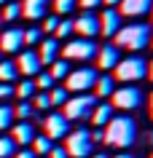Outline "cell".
<instances>
[{
  "instance_id": "obj_1",
  "label": "cell",
  "mask_w": 153,
  "mask_h": 158,
  "mask_svg": "<svg viewBox=\"0 0 153 158\" xmlns=\"http://www.w3.org/2000/svg\"><path fill=\"white\" fill-rule=\"evenodd\" d=\"M137 139V123L134 118L129 115H113L110 123L102 129V142L105 145H113V148H132Z\"/></svg>"
},
{
  "instance_id": "obj_2",
  "label": "cell",
  "mask_w": 153,
  "mask_h": 158,
  "mask_svg": "<svg viewBox=\"0 0 153 158\" xmlns=\"http://www.w3.org/2000/svg\"><path fill=\"white\" fill-rule=\"evenodd\" d=\"M151 24H142V22H132V24L121 27L118 32L113 35L116 38V48H126V51H142L145 46H151Z\"/></svg>"
},
{
  "instance_id": "obj_3",
  "label": "cell",
  "mask_w": 153,
  "mask_h": 158,
  "mask_svg": "<svg viewBox=\"0 0 153 158\" xmlns=\"http://www.w3.org/2000/svg\"><path fill=\"white\" fill-rule=\"evenodd\" d=\"M145 73H148V62H145L142 56L132 54V56L121 59L118 64L113 67V81H121V83H126V86H134L137 81L145 78Z\"/></svg>"
},
{
  "instance_id": "obj_4",
  "label": "cell",
  "mask_w": 153,
  "mask_h": 158,
  "mask_svg": "<svg viewBox=\"0 0 153 158\" xmlns=\"http://www.w3.org/2000/svg\"><path fill=\"white\" fill-rule=\"evenodd\" d=\"M97 40H89V38H73L62 46V59H67V62H91L97 56Z\"/></svg>"
},
{
  "instance_id": "obj_5",
  "label": "cell",
  "mask_w": 153,
  "mask_h": 158,
  "mask_svg": "<svg viewBox=\"0 0 153 158\" xmlns=\"http://www.w3.org/2000/svg\"><path fill=\"white\" fill-rule=\"evenodd\" d=\"M91 131L89 129H75V131H70L65 137V153L67 158H89L91 156Z\"/></svg>"
},
{
  "instance_id": "obj_6",
  "label": "cell",
  "mask_w": 153,
  "mask_h": 158,
  "mask_svg": "<svg viewBox=\"0 0 153 158\" xmlns=\"http://www.w3.org/2000/svg\"><path fill=\"white\" fill-rule=\"evenodd\" d=\"M94 105H97V97L91 94H78V97H70L65 105H62V115L67 121H86L91 115Z\"/></svg>"
},
{
  "instance_id": "obj_7",
  "label": "cell",
  "mask_w": 153,
  "mask_h": 158,
  "mask_svg": "<svg viewBox=\"0 0 153 158\" xmlns=\"http://www.w3.org/2000/svg\"><path fill=\"white\" fill-rule=\"evenodd\" d=\"M94 83H97V70L94 67H78V70H70V75L65 78V89L67 94H86L91 91Z\"/></svg>"
},
{
  "instance_id": "obj_8",
  "label": "cell",
  "mask_w": 153,
  "mask_h": 158,
  "mask_svg": "<svg viewBox=\"0 0 153 158\" xmlns=\"http://www.w3.org/2000/svg\"><path fill=\"white\" fill-rule=\"evenodd\" d=\"M110 105L118 110H137L140 105L145 102V94L137 89V86H121V89H116V91L110 94Z\"/></svg>"
},
{
  "instance_id": "obj_9",
  "label": "cell",
  "mask_w": 153,
  "mask_h": 158,
  "mask_svg": "<svg viewBox=\"0 0 153 158\" xmlns=\"http://www.w3.org/2000/svg\"><path fill=\"white\" fill-rule=\"evenodd\" d=\"M73 32H75L78 38L94 40V38L100 35V16H97L94 11H83L78 19H73Z\"/></svg>"
},
{
  "instance_id": "obj_10",
  "label": "cell",
  "mask_w": 153,
  "mask_h": 158,
  "mask_svg": "<svg viewBox=\"0 0 153 158\" xmlns=\"http://www.w3.org/2000/svg\"><path fill=\"white\" fill-rule=\"evenodd\" d=\"M40 123H43L46 137H49L51 142H54V139H65V137L70 134V121L62 115V113H49Z\"/></svg>"
},
{
  "instance_id": "obj_11",
  "label": "cell",
  "mask_w": 153,
  "mask_h": 158,
  "mask_svg": "<svg viewBox=\"0 0 153 158\" xmlns=\"http://www.w3.org/2000/svg\"><path fill=\"white\" fill-rule=\"evenodd\" d=\"M16 73L19 75H24V78H35V75L40 73V59H38V51H19V56H16Z\"/></svg>"
},
{
  "instance_id": "obj_12",
  "label": "cell",
  "mask_w": 153,
  "mask_h": 158,
  "mask_svg": "<svg viewBox=\"0 0 153 158\" xmlns=\"http://www.w3.org/2000/svg\"><path fill=\"white\" fill-rule=\"evenodd\" d=\"M121 27H124V16L118 14V8H108V11H102V14H100V35L113 38Z\"/></svg>"
},
{
  "instance_id": "obj_13",
  "label": "cell",
  "mask_w": 153,
  "mask_h": 158,
  "mask_svg": "<svg viewBox=\"0 0 153 158\" xmlns=\"http://www.w3.org/2000/svg\"><path fill=\"white\" fill-rule=\"evenodd\" d=\"M153 8V0H121L118 3V14L126 19H140L148 16Z\"/></svg>"
},
{
  "instance_id": "obj_14",
  "label": "cell",
  "mask_w": 153,
  "mask_h": 158,
  "mask_svg": "<svg viewBox=\"0 0 153 158\" xmlns=\"http://www.w3.org/2000/svg\"><path fill=\"white\" fill-rule=\"evenodd\" d=\"M22 46H24V40H22L19 27H11L6 32H0V54H19Z\"/></svg>"
},
{
  "instance_id": "obj_15",
  "label": "cell",
  "mask_w": 153,
  "mask_h": 158,
  "mask_svg": "<svg viewBox=\"0 0 153 158\" xmlns=\"http://www.w3.org/2000/svg\"><path fill=\"white\" fill-rule=\"evenodd\" d=\"M97 64H100V70H113V67L121 62V48H116L113 43H105V46H100L97 48Z\"/></svg>"
},
{
  "instance_id": "obj_16",
  "label": "cell",
  "mask_w": 153,
  "mask_h": 158,
  "mask_svg": "<svg viewBox=\"0 0 153 158\" xmlns=\"http://www.w3.org/2000/svg\"><path fill=\"white\" fill-rule=\"evenodd\" d=\"M22 16L30 19V22H38V19L49 16V6L51 0H22Z\"/></svg>"
},
{
  "instance_id": "obj_17",
  "label": "cell",
  "mask_w": 153,
  "mask_h": 158,
  "mask_svg": "<svg viewBox=\"0 0 153 158\" xmlns=\"http://www.w3.org/2000/svg\"><path fill=\"white\" fill-rule=\"evenodd\" d=\"M59 40L57 38H43L40 40V48H38V59H40V64H51V62H57L59 59Z\"/></svg>"
},
{
  "instance_id": "obj_18",
  "label": "cell",
  "mask_w": 153,
  "mask_h": 158,
  "mask_svg": "<svg viewBox=\"0 0 153 158\" xmlns=\"http://www.w3.org/2000/svg\"><path fill=\"white\" fill-rule=\"evenodd\" d=\"M14 131H11V139L16 142V145H32V139L38 137L35 134V126L30 123V121H22V123H16V126H11Z\"/></svg>"
},
{
  "instance_id": "obj_19",
  "label": "cell",
  "mask_w": 153,
  "mask_h": 158,
  "mask_svg": "<svg viewBox=\"0 0 153 158\" xmlns=\"http://www.w3.org/2000/svg\"><path fill=\"white\" fill-rule=\"evenodd\" d=\"M89 118H91L94 126H108V123H110V118H113V105H105V102L100 105V102H97Z\"/></svg>"
},
{
  "instance_id": "obj_20",
  "label": "cell",
  "mask_w": 153,
  "mask_h": 158,
  "mask_svg": "<svg viewBox=\"0 0 153 158\" xmlns=\"http://www.w3.org/2000/svg\"><path fill=\"white\" fill-rule=\"evenodd\" d=\"M116 91V81L113 75H97V83H94V97L102 99V97H110Z\"/></svg>"
},
{
  "instance_id": "obj_21",
  "label": "cell",
  "mask_w": 153,
  "mask_h": 158,
  "mask_svg": "<svg viewBox=\"0 0 153 158\" xmlns=\"http://www.w3.org/2000/svg\"><path fill=\"white\" fill-rule=\"evenodd\" d=\"M35 94H38V89H35L32 78H24L19 86H14V97H19V102H30Z\"/></svg>"
},
{
  "instance_id": "obj_22",
  "label": "cell",
  "mask_w": 153,
  "mask_h": 158,
  "mask_svg": "<svg viewBox=\"0 0 153 158\" xmlns=\"http://www.w3.org/2000/svg\"><path fill=\"white\" fill-rule=\"evenodd\" d=\"M19 16H22V6H19L16 0H8V3L0 8V19H3V24H6V22H16Z\"/></svg>"
},
{
  "instance_id": "obj_23",
  "label": "cell",
  "mask_w": 153,
  "mask_h": 158,
  "mask_svg": "<svg viewBox=\"0 0 153 158\" xmlns=\"http://www.w3.org/2000/svg\"><path fill=\"white\" fill-rule=\"evenodd\" d=\"M49 67H51L49 75L54 78V81H65V78L70 75V62L67 59H57V62H51Z\"/></svg>"
},
{
  "instance_id": "obj_24",
  "label": "cell",
  "mask_w": 153,
  "mask_h": 158,
  "mask_svg": "<svg viewBox=\"0 0 153 158\" xmlns=\"http://www.w3.org/2000/svg\"><path fill=\"white\" fill-rule=\"evenodd\" d=\"M16 64L8 59H0V83H14L16 81Z\"/></svg>"
},
{
  "instance_id": "obj_25",
  "label": "cell",
  "mask_w": 153,
  "mask_h": 158,
  "mask_svg": "<svg viewBox=\"0 0 153 158\" xmlns=\"http://www.w3.org/2000/svg\"><path fill=\"white\" fill-rule=\"evenodd\" d=\"M51 148H54V142H51L46 134H40V137H35V139H32V153H35V156H49Z\"/></svg>"
},
{
  "instance_id": "obj_26",
  "label": "cell",
  "mask_w": 153,
  "mask_h": 158,
  "mask_svg": "<svg viewBox=\"0 0 153 158\" xmlns=\"http://www.w3.org/2000/svg\"><path fill=\"white\" fill-rule=\"evenodd\" d=\"M49 99H51V107H62V105L70 99V94H67L65 86H54V89L49 91Z\"/></svg>"
},
{
  "instance_id": "obj_27",
  "label": "cell",
  "mask_w": 153,
  "mask_h": 158,
  "mask_svg": "<svg viewBox=\"0 0 153 158\" xmlns=\"http://www.w3.org/2000/svg\"><path fill=\"white\" fill-rule=\"evenodd\" d=\"M70 35H73V19H59L54 38H57V40H70Z\"/></svg>"
},
{
  "instance_id": "obj_28",
  "label": "cell",
  "mask_w": 153,
  "mask_h": 158,
  "mask_svg": "<svg viewBox=\"0 0 153 158\" xmlns=\"http://www.w3.org/2000/svg\"><path fill=\"white\" fill-rule=\"evenodd\" d=\"M51 6L57 11V16H67L70 11L78 6V0H51Z\"/></svg>"
},
{
  "instance_id": "obj_29",
  "label": "cell",
  "mask_w": 153,
  "mask_h": 158,
  "mask_svg": "<svg viewBox=\"0 0 153 158\" xmlns=\"http://www.w3.org/2000/svg\"><path fill=\"white\" fill-rule=\"evenodd\" d=\"M35 115V107L32 102H19L16 107H14V118H22V121H30Z\"/></svg>"
},
{
  "instance_id": "obj_30",
  "label": "cell",
  "mask_w": 153,
  "mask_h": 158,
  "mask_svg": "<svg viewBox=\"0 0 153 158\" xmlns=\"http://www.w3.org/2000/svg\"><path fill=\"white\" fill-rule=\"evenodd\" d=\"M14 126V107L11 105H0V129L6 131Z\"/></svg>"
},
{
  "instance_id": "obj_31",
  "label": "cell",
  "mask_w": 153,
  "mask_h": 158,
  "mask_svg": "<svg viewBox=\"0 0 153 158\" xmlns=\"http://www.w3.org/2000/svg\"><path fill=\"white\" fill-rule=\"evenodd\" d=\"M35 89H40V91H51V89H54V83H57V81H54V78H51L49 73H38L35 75Z\"/></svg>"
},
{
  "instance_id": "obj_32",
  "label": "cell",
  "mask_w": 153,
  "mask_h": 158,
  "mask_svg": "<svg viewBox=\"0 0 153 158\" xmlns=\"http://www.w3.org/2000/svg\"><path fill=\"white\" fill-rule=\"evenodd\" d=\"M16 156V142L11 137H0V158H11Z\"/></svg>"
},
{
  "instance_id": "obj_33",
  "label": "cell",
  "mask_w": 153,
  "mask_h": 158,
  "mask_svg": "<svg viewBox=\"0 0 153 158\" xmlns=\"http://www.w3.org/2000/svg\"><path fill=\"white\" fill-rule=\"evenodd\" d=\"M22 40H24V46H32V43H40V40H43V32L38 30V27H30V30H22Z\"/></svg>"
},
{
  "instance_id": "obj_34",
  "label": "cell",
  "mask_w": 153,
  "mask_h": 158,
  "mask_svg": "<svg viewBox=\"0 0 153 158\" xmlns=\"http://www.w3.org/2000/svg\"><path fill=\"white\" fill-rule=\"evenodd\" d=\"M30 102H32V107H35V110H49V107H51L49 91H38V94H35V97H32Z\"/></svg>"
},
{
  "instance_id": "obj_35",
  "label": "cell",
  "mask_w": 153,
  "mask_h": 158,
  "mask_svg": "<svg viewBox=\"0 0 153 158\" xmlns=\"http://www.w3.org/2000/svg\"><path fill=\"white\" fill-rule=\"evenodd\" d=\"M59 19L62 16H43V30H40V32H51V35H54V32H57V24H59Z\"/></svg>"
},
{
  "instance_id": "obj_36",
  "label": "cell",
  "mask_w": 153,
  "mask_h": 158,
  "mask_svg": "<svg viewBox=\"0 0 153 158\" xmlns=\"http://www.w3.org/2000/svg\"><path fill=\"white\" fill-rule=\"evenodd\" d=\"M14 97V83H0V102H6Z\"/></svg>"
},
{
  "instance_id": "obj_37",
  "label": "cell",
  "mask_w": 153,
  "mask_h": 158,
  "mask_svg": "<svg viewBox=\"0 0 153 158\" xmlns=\"http://www.w3.org/2000/svg\"><path fill=\"white\" fill-rule=\"evenodd\" d=\"M78 6L83 11H94L97 6H102V0H78Z\"/></svg>"
},
{
  "instance_id": "obj_38",
  "label": "cell",
  "mask_w": 153,
  "mask_h": 158,
  "mask_svg": "<svg viewBox=\"0 0 153 158\" xmlns=\"http://www.w3.org/2000/svg\"><path fill=\"white\" fill-rule=\"evenodd\" d=\"M46 158H67V153H65V148H51V153Z\"/></svg>"
},
{
  "instance_id": "obj_39",
  "label": "cell",
  "mask_w": 153,
  "mask_h": 158,
  "mask_svg": "<svg viewBox=\"0 0 153 158\" xmlns=\"http://www.w3.org/2000/svg\"><path fill=\"white\" fill-rule=\"evenodd\" d=\"M14 158H38V156H35L32 150H22V153H16Z\"/></svg>"
},
{
  "instance_id": "obj_40",
  "label": "cell",
  "mask_w": 153,
  "mask_h": 158,
  "mask_svg": "<svg viewBox=\"0 0 153 158\" xmlns=\"http://www.w3.org/2000/svg\"><path fill=\"white\" fill-rule=\"evenodd\" d=\"M102 3H105L108 8H118V3H121V0H102Z\"/></svg>"
},
{
  "instance_id": "obj_41",
  "label": "cell",
  "mask_w": 153,
  "mask_h": 158,
  "mask_svg": "<svg viewBox=\"0 0 153 158\" xmlns=\"http://www.w3.org/2000/svg\"><path fill=\"white\" fill-rule=\"evenodd\" d=\"M145 78H151V81H153V59L148 62V73H145Z\"/></svg>"
},
{
  "instance_id": "obj_42",
  "label": "cell",
  "mask_w": 153,
  "mask_h": 158,
  "mask_svg": "<svg viewBox=\"0 0 153 158\" xmlns=\"http://www.w3.org/2000/svg\"><path fill=\"white\" fill-rule=\"evenodd\" d=\"M116 158H134V156H132V153H118Z\"/></svg>"
},
{
  "instance_id": "obj_43",
  "label": "cell",
  "mask_w": 153,
  "mask_h": 158,
  "mask_svg": "<svg viewBox=\"0 0 153 158\" xmlns=\"http://www.w3.org/2000/svg\"><path fill=\"white\" fill-rule=\"evenodd\" d=\"M148 107H151V118H153V94H151V102H148Z\"/></svg>"
},
{
  "instance_id": "obj_44",
  "label": "cell",
  "mask_w": 153,
  "mask_h": 158,
  "mask_svg": "<svg viewBox=\"0 0 153 158\" xmlns=\"http://www.w3.org/2000/svg\"><path fill=\"white\" fill-rule=\"evenodd\" d=\"M91 158H108V156H105V153H97V156H91Z\"/></svg>"
},
{
  "instance_id": "obj_45",
  "label": "cell",
  "mask_w": 153,
  "mask_h": 158,
  "mask_svg": "<svg viewBox=\"0 0 153 158\" xmlns=\"http://www.w3.org/2000/svg\"><path fill=\"white\" fill-rule=\"evenodd\" d=\"M148 142H153V131H151V134H148Z\"/></svg>"
},
{
  "instance_id": "obj_46",
  "label": "cell",
  "mask_w": 153,
  "mask_h": 158,
  "mask_svg": "<svg viewBox=\"0 0 153 158\" xmlns=\"http://www.w3.org/2000/svg\"><path fill=\"white\" fill-rule=\"evenodd\" d=\"M6 3H8V0H0V8H3V6H6Z\"/></svg>"
},
{
  "instance_id": "obj_47",
  "label": "cell",
  "mask_w": 153,
  "mask_h": 158,
  "mask_svg": "<svg viewBox=\"0 0 153 158\" xmlns=\"http://www.w3.org/2000/svg\"><path fill=\"white\" fill-rule=\"evenodd\" d=\"M151 46H153V35H151Z\"/></svg>"
},
{
  "instance_id": "obj_48",
  "label": "cell",
  "mask_w": 153,
  "mask_h": 158,
  "mask_svg": "<svg viewBox=\"0 0 153 158\" xmlns=\"http://www.w3.org/2000/svg\"><path fill=\"white\" fill-rule=\"evenodd\" d=\"M0 24H3V19H0Z\"/></svg>"
},
{
  "instance_id": "obj_49",
  "label": "cell",
  "mask_w": 153,
  "mask_h": 158,
  "mask_svg": "<svg viewBox=\"0 0 153 158\" xmlns=\"http://www.w3.org/2000/svg\"><path fill=\"white\" fill-rule=\"evenodd\" d=\"M0 59H3V54H0Z\"/></svg>"
},
{
  "instance_id": "obj_50",
  "label": "cell",
  "mask_w": 153,
  "mask_h": 158,
  "mask_svg": "<svg viewBox=\"0 0 153 158\" xmlns=\"http://www.w3.org/2000/svg\"><path fill=\"white\" fill-rule=\"evenodd\" d=\"M151 158H153V153H151Z\"/></svg>"
},
{
  "instance_id": "obj_51",
  "label": "cell",
  "mask_w": 153,
  "mask_h": 158,
  "mask_svg": "<svg viewBox=\"0 0 153 158\" xmlns=\"http://www.w3.org/2000/svg\"><path fill=\"white\" fill-rule=\"evenodd\" d=\"M151 14H153V8H151Z\"/></svg>"
}]
</instances>
